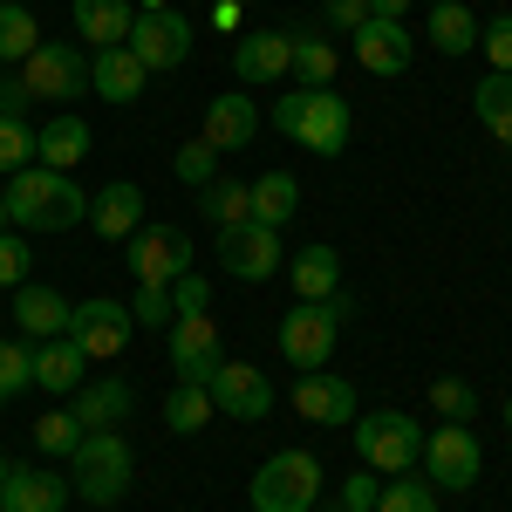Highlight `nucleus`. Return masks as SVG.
Wrapping results in <instances>:
<instances>
[{"label":"nucleus","mask_w":512,"mask_h":512,"mask_svg":"<svg viewBox=\"0 0 512 512\" xmlns=\"http://www.w3.org/2000/svg\"><path fill=\"white\" fill-rule=\"evenodd\" d=\"M82 219H89V192L69 171L28 164V171L7 178V226H21V233H69Z\"/></svg>","instance_id":"1"},{"label":"nucleus","mask_w":512,"mask_h":512,"mask_svg":"<svg viewBox=\"0 0 512 512\" xmlns=\"http://www.w3.org/2000/svg\"><path fill=\"white\" fill-rule=\"evenodd\" d=\"M274 130L294 137L301 151H315V158H342L355 137V110H349V96H335V89H294V96L274 103Z\"/></svg>","instance_id":"2"},{"label":"nucleus","mask_w":512,"mask_h":512,"mask_svg":"<svg viewBox=\"0 0 512 512\" xmlns=\"http://www.w3.org/2000/svg\"><path fill=\"white\" fill-rule=\"evenodd\" d=\"M349 437H355V458L376 478H396V472H410V465L424 458V424H417L410 410H369V417L349 424Z\"/></svg>","instance_id":"3"},{"label":"nucleus","mask_w":512,"mask_h":512,"mask_svg":"<svg viewBox=\"0 0 512 512\" xmlns=\"http://www.w3.org/2000/svg\"><path fill=\"white\" fill-rule=\"evenodd\" d=\"M69 485H76L82 506H117L123 492H130V444L123 431H82L76 458H69Z\"/></svg>","instance_id":"4"},{"label":"nucleus","mask_w":512,"mask_h":512,"mask_svg":"<svg viewBox=\"0 0 512 512\" xmlns=\"http://www.w3.org/2000/svg\"><path fill=\"white\" fill-rule=\"evenodd\" d=\"M342 321H349V301L335 294V301H294L287 315H280V355H287V369L301 376V369H328V355L342 342Z\"/></svg>","instance_id":"5"},{"label":"nucleus","mask_w":512,"mask_h":512,"mask_svg":"<svg viewBox=\"0 0 512 512\" xmlns=\"http://www.w3.org/2000/svg\"><path fill=\"white\" fill-rule=\"evenodd\" d=\"M246 499H253V512H315V499H321V458H315V451H274V458L253 472Z\"/></svg>","instance_id":"6"},{"label":"nucleus","mask_w":512,"mask_h":512,"mask_svg":"<svg viewBox=\"0 0 512 512\" xmlns=\"http://www.w3.org/2000/svg\"><path fill=\"white\" fill-rule=\"evenodd\" d=\"M123 48L144 62V76L185 69V62H192V21H185L178 7H164V0H144V7H137V21H130V41H123Z\"/></svg>","instance_id":"7"},{"label":"nucleus","mask_w":512,"mask_h":512,"mask_svg":"<svg viewBox=\"0 0 512 512\" xmlns=\"http://www.w3.org/2000/svg\"><path fill=\"white\" fill-rule=\"evenodd\" d=\"M21 89L35 103H76V96H89V55L76 41H41L21 62Z\"/></svg>","instance_id":"8"},{"label":"nucleus","mask_w":512,"mask_h":512,"mask_svg":"<svg viewBox=\"0 0 512 512\" xmlns=\"http://www.w3.org/2000/svg\"><path fill=\"white\" fill-rule=\"evenodd\" d=\"M424 478H431L437 492H472L478 472H485V451H478V431L472 424H437L424 437Z\"/></svg>","instance_id":"9"},{"label":"nucleus","mask_w":512,"mask_h":512,"mask_svg":"<svg viewBox=\"0 0 512 512\" xmlns=\"http://www.w3.org/2000/svg\"><path fill=\"white\" fill-rule=\"evenodd\" d=\"M164 349H171L178 383H205V390H212V376H219V362H226V349H219V321L212 315H178L171 328H164Z\"/></svg>","instance_id":"10"},{"label":"nucleus","mask_w":512,"mask_h":512,"mask_svg":"<svg viewBox=\"0 0 512 512\" xmlns=\"http://www.w3.org/2000/svg\"><path fill=\"white\" fill-rule=\"evenodd\" d=\"M69 335L82 342V355H89V362H117V355L130 349V335H137V321H130V308H123V301L96 294V301H76Z\"/></svg>","instance_id":"11"},{"label":"nucleus","mask_w":512,"mask_h":512,"mask_svg":"<svg viewBox=\"0 0 512 512\" xmlns=\"http://www.w3.org/2000/svg\"><path fill=\"white\" fill-rule=\"evenodd\" d=\"M130 274H137V287H171L178 274H192V239L178 226H137L130 233Z\"/></svg>","instance_id":"12"},{"label":"nucleus","mask_w":512,"mask_h":512,"mask_svg":"<svg viewBox=\"0 0 512 512\" xmlns=\"http://www.w3.org/2000/svg\"><path fill=\"white\" fill-rule=\"evenodd\" d=\"M212 410L233 417V424L274 417V383H267V369H253V362H219V376H212Z\"/></svg>","instance_id":"13"},{"label":"nucleus","mask_w":512,"mask_h":512,"mask_svg":"<svg viewBox=\"0 0 512 512\" xmlns=\"http://www.w3.org/2000/svg\"><path fill=\"white\" fill-rule=\"evenodd\" d=\"M280 260H287V253H280V233H274V226H260V219H246V226H233V233H219V267H226L233 280H246V287H253V280H274Z\"/></svg>","instance_id":"14"},{"label":"nucleus","mask_w":512,"mask_h":512,"mask_svg":"<svg viewBox=\"0 0 512 512\" xmlns=\"http://www.w3.org/2000/svg\"><path fill=\"white\" fill-rule=\"evenodd\" d=\"M287 403H294V417H308V424H355V390L335 369H301L294 390H287Z\"/></svg>","instance_id":"15"},{"label":"nucleus","mask_w":512,"mask_h":512,"mask_svg":"<svg viewBox=\"0 0 512 512\" xmlns=\"http://www.w3.org/2000/svg\"><path fill=\"white\" fill-rule=\"evenodd\" d=\"M233 76L246 89L260 82H287L294 76V35H274V28H253V35L233 41Z\"/></svg>","instance_id":"16"},{"label":"nucleus","mask_w":512,"mask_h":512,"mask_svg":"<svg viewBox=\"0 0 512 512\" xmlns=\"http://www.w3.org/2000/svg\"><path fill=\"white\" fill-rule=\"evenodd\" d=\"M349 41H355V62H362L369 76H403V69H410V55H417L410 28H403V21H383V14H369Z\"/></svg>","instance_id":"17"},{"label":"nucleus","mask_w":512,"mask_h":512,"mask_svg":"<svg viewBox=\"0 0 512 512\" xmlns=\"http://www.w3.org/2000/svg\"><path fill=\"white\" fill-rule=\"evenodd\" d=\"M69 499H76V485L41 472V465H14L0 478V512H62Z\"/></svg>","instance_id":"18"},{"label":"nucleus","mask_w":512,"mask_h":512,"mask_svg":"<svg viewBox=\"0 0 512 512\" xmlns=\"http://www.w3.org/2000/svg\"><path fill=\"white\" fill-rule=\"evenodd\" d=\"M14 328L28 335V342H55V335H69V315H76V301H62L55 287H41V280H28V287H14Z\"/></svg>","instance_id":"19"},{"label":"nucleus","mask_w":512,"mask_h":512,"mask_svg":"<svg viewBox=\"0 0 512 512\" xmlns=\"http://www.w3.org/2000/svg\"><path fill=\"white\" fill-rule=\"evenodd\" d=\"M82 383H89V355H82L76 335L35 342V390H48V396H76Z\"/></svg>","instance_id":"20"},{"label":"nucleus","mask_w":512,"mask_h":512,"mask_svg":"<svg viewBox=\"0 0 512 512\" xmlns=\"http://www.w3.org/2000/svg\"><path fill=\"white\" fill-rule=\"evenodd\" d=\"M130 403H137V390H130L123 376H96V383H82V390L69 396L82 431H117L123 417H130Z\"/></svg>","instance_id":"21"},{"label":"nucleus","mask_w":512,"mask_h":512,"mask_svg":"<svg viewBox=\"0 0 512 512\" xmlns=\"http://www.w3.org/2000/svg\"><path fill=\"white\" fill-rule=\"evenodd\" d=\"M89 123L76 117V110H55V117L35 130V164H48V171H76L82 158H89Z\"/></svg>","instance_id":"22"},{"label":"nucleus","mask_w":512,"mask_h":512,"mask_svg":"<svg viewBox=\"0 0 512 512\" xmlns=\"http://www.w3.org/2000/svg\"><path fill=\"white\" fill-rule=\"evenodd\" d=\"M198 137H205L212 151H239V144H253V137H260V110H253V96H212Z\"/></svg>","instance_id":"23"},{"label":"nucleus","mask_w":512,"mask_h":512,"mask_svg":"<svg viewBox=\"0 0 512 512\" xmlns=\"http://www.w3.org/2000/svg\"><path fill=\"white\" fill-rule=\"evenodd\" d=\"M144 82L151 76H144V62H137L130 48H96V55H89V89H96L103 103H137Z\"/></svg>","instance_id":"24"},{"label":"nucleus","mask_w":512,"mask_h":512,"mask_svg":"<svg viewBox=\"0 0 512 512\" xmlns=\"http://www.w3.org/2000/svg\"><path fill=\"white\" fill-rule=\"evenodd\" d=\"M89 226H96V239H130L144 226V192H137L130 178L103 185V192L89 198Z\"/></svg>","instance_id":"25"},{"label":"nucleus","mask_w":512,"mask_h":512,"mask_svg":"<svg viewBox=\"0 0 512 512\" xmlns=\"http://www.w3.org/2000/svg\"><path fill=\"white\" fill-rule=\"evenodd\" d=\"M69 14H76V35L89 41V48H123V41H130V21H137L130 0H76Z\"/></svg>","instance_id":"26"},{"label":"nucleus","mask_w":512,"mask_h":512,"mask_svg":"<svg viewBox=\"0 0 512 512\" xmlns=\"http://www.w3.org/2000/svg\"><path fill=\"white\" fill-rule=\"evenodd\" d=\"M198 212H205V226L212 233H233V226H246L253 219V185H239V178H212V185H198Z\"/></svg>","instance_id":"27"},{"label":"nucleus","mask_w":512,"mask_h":512,"mask_svg":"<svg viewBox=\"0 0 512 512\" xmlns=\"http://www.w3.org/2000/svg\"><path fill=\"white\" fill-rule=\"evenodd\" d=\"M287 280H294L301 301H335V287H342V253H335V246H308V253L287 260Z\"/></svg>","instance_id":"28"},{"label":"nucleus","mask_w":512,"mask_h":512,"mask_svg":"<svg viewBox=\"0 0 512 512\" xmlns=\"http://www.w3.org/2000/svg\"><path fill=\"white\" fill-rule=\"evenodd\" d=\"M424 41H431L437 55H465V48H478V14L465 7V0H437Z\"/></svg>","instance_id":"29"},{"label":"nucleus","mask_w":512,"mask_h":512,"mask_svg":"<svg viewBox=\"0 0 512 512\" xmlns=\"http://www.w3.org/2000/svg\"><path fill=\"white\" fill-rule=\"evenodd\" d=\"M301 212V185H294V171H267V178H253V219L260 226H287Z\"/></svg>","instance_id":"30"},{"label":"nucleus","mask_w":512,"mask_h":512,"mask_svg":"<svg viewBox=\"0 0 512 512\" xmlns=\"http://www.w3.org/2000/svg\"><path fill=\"white\" fill-rule=\"evenodd\" d=\"M41 48V28L21 0H0V69H21L28 55Z\"/></svg>","instance_id":"31"},{"label":"nucleus","mask_w":512,"mask_h":512,"mask_svg":"<svg viewBox=\"0 0 512 512\" xmlns=\"http://www.w3.org/2000/svg\"><path fill=\"white\" fill-rule=\"evenodd\" d=\"M212 417H219V410H212V390H205V383H171V396H164V424H171L178 437H198Z\"/></svg>","instance_id":"32"},{"label":"nucleus","mask_w":512,"mask_h":512,"mask_svg":"<svg viewBox=\"0 0 512 512\" xmlns=\"http://www.w3.org/2000/svg\"><path fill=\"white\" fill-rule=\"evenodd\" d=\"M472 110H478V123H485L499 144H512V76L485 69V82L472 89Z\"/></svg>","instance_id":"33"},{"label":"nucleus","mask_w":512,"mask_h":512,"mask_svg":"<svg viewBox=\"0 0 512 512\" xmlns=\"http://www.w3.org/2000/svg\"><path fill=\"white\" fill-rule=\"evenodd\" d=\"M294 89H335V41L294 35Z\"/></svg>","instance_id":"34"},{"label":"nucleus","mask_w":512,"mask_h":512,"mask_svg":"<svg viewBox=\"0 0 512 512\" xmlns=\"http://www.w3.org/2000/svg\"><path fill=\"white\" fill-rule=\"evenodd\" d=\"M35 444L48 451V458H76V444H82L76 410H41L35 417Z\"/></svg>","instance_id":"35"},{"label":"nucleus","mask_w":512,"mask_h":512,"mask_svg":"<svg viewBox=\"0 0 512 512\" xmlns=\"http://www.w3.org/2000/svg\"><path fill=\"white\" fill-rule=\"evenodd\" d=\"M431 410L444 417V424H472L478 417V390L465 383V376H437L431 383Z\"/></svg>","instance_id":"36"},{"label":"nucleus","mask_w":512,"mask_h":512,"mask_svg":"<svg viewBox=\"0 0 512 512\" xmlns=\"http://www.w3.org/2000/svg\"><path fill=\"white\" fill-rule=\"evenodd\" d=\"M35 164V123L28 117H0V178Z\"/></svg>","instance_id":"37"},{"label":"nucleus","mask_w":512,"mask_h":512,"mask_svg":"<svg viewBox=\"0 0 512 512\" xmlns=\"http://www.w3.org/2000/svg\"><path fill=\"white\" fill-rule=\"evenodd\" d=\"M376 512H437V485H431V478H403V472H396L390 485H383Z\"/></svg>","instance_id":"38"},{"label":"nucleus","mask_w":512,"mask_h":512,"mask_svg":"<svg viewBox=\"0 0 512 512\" xmlns=\"http://www.w3.org/2000/svg\"><path fill=\"white\" fill-rule=\"evenodd\" d=\"M35 390V342H0V396Z\"/></svg>","instance_id":"39"},{"label":"nucleus","mask_w":512,"mask_h":512,"mask_svg":"<svg viewBox=\"0 0 512 512\" xmlns=\"http://www.w3.org/2000/svg\"><path fill=\"white\" fill-rule=\"evenodd\" d=\"M123 308H130V321H137V328H158V335L178 321V308H171V287H137Z\"/></svg>","instance_id":"40"},{"label":"nucleus","mask_w":512,"mask_h":512,"mask_svg":"<svg viewBox=\"0 0 512 512\" xmlns=\"http://www.w3.org/2000/svg\"><path fill=\"white\" fill-rule=\"evenodd\" d=\"M171 171H178V178H185V185H212V178H219V151H212V144H205V137H192V144H178V158H171Z\"/></svg>","instance_id":"41"},{"label":"nucleus","mask_w":512,"mask_h":512,"mask_svg":"<svg viewBox=\"0 0 512 512\" xmlns=\"http://www.w3.org/2000/svg\"><path fill=\"white\" fill-rule=\"evenodd\" d=\"M478 48H485V62L512 76V14H492V21H478Z\"/></svg>","instance_id":"42"},{"label":"nucleus","mask_w":512,"mask_h":512,"mask_svg":"<svg viewBox=\"0 0 512 512\" xmlns=\"http://www.w3.org/2000/svg\"><path fill=\"white\" fill-rule=\"evenodd\" d=\"M28 267H35L28 239H21V233H0V287H28Z\"/></svg>","instance_id":"43"},{"label":"nucleus","mask_w":512,"mask_h":512,"mask_svg":"<svg viewBox=\"0 0 512 512\" xmlns=\"http://www.w3.org/2000/svg\"><path fill=\"white\" fill-rule=\"evenodd\" d=\"M376 499H383V478L369 472V465L355 478H342V512H376Z\"/></svg>","instance_id":"44"},{"label":"nucleus","mask_w":512,"mask_h":512,"mask_svg":"<svg viewBox=\"0 0 512 512\" xmlns=\"http://www.w3.org/2000/svg\"><path fill=\"white\" fill-rule=\"evenodd\" d=\"M171 308H178V315H205V308H212L205 274H178V280H171Z\"/></svg>","instance_id":"45"},{"label":"nucleus","mask_w":512,"mask_h":512,"mask_svg":"<svg viewBox=\"0 0 512 512\" xmlns=\"http://www.w3.org/2000/svg\"><path fill=\"white\" fill-rule=\"evenodd\" d=\"M28 89H21V69H0V117H28Z\"/></svg>","instance_id":"46"},{"label":"nucleus","mask_w":512,"mask_h":512,"mask_svg":"<svg viewBox=\"0 0 512 512\" xmlns=\"http://www.w3.org/2000/svg\"><path fill=\"white\" fill-rule=\"evenodd\" d=\"M362 21H369V0H328V28L335 35H355Z\"/></svg>","instance_id":"47"},{"label":"nucleus","mask_w":512,"mask_h":512,"mask_svg":"<svg viewBox=\"0 0 512 512\" xmlns=\"http://www.w3.org/2000/svg\"><path fill=\"white\" fill-rule=\"evenodd\" d=\"M403 7L410 0H369V14H383V21H403Z\"/></svg>","instance_id":"48"},{"label":"nucleus","mask_w":512,"mask_h":512,"mask_svg":"<svg viewBox=\"0 0 512 512\" xmlns=\"http://www.w3.org/2000/svg\"><path fill=\"white\" fill-rule=\"evenodd\" d=\"M0 233H7V185H0Z\"/></svg>","instance_id":"49"},{"label":"nucleus","mask_w":512,"mask_h":512,"mask_svg":"<svg viewBox=\"0 0 512 512\" xmlns=\"http://www.w3.org/2000/svg\"><path fill=\"white\" fill-rule=\"evenodd\" d=\"M7 472H14V465H7V451H0V478H7Z\"/></svg>","instance_id":"50"},{"label":"nucleus","mask_w":512,"mask_h":512,"mask_svg":"<svg viewBox=\"0 0 512 512\" xmlns=\"http://www.w3.org/2000/svg\"><path fill=\"white\" fill-rule=\"evenodd\" d=\"M506 431H512V396H506Z\"/></svg>","instance_id":"51"},{"label":"nucleus","mask_w":512,"mask_h":512,"mask_svg":"<svg viewBox=\"0 0 512 512\" xmlns=\"http://www.w3.org/2000/svg\"><path fill=\"white\" fill-rule=\"evenodd\" d=\"M424 7H437V0H424Z\"/></svg>","instance_id":"52"},{"label":"nucleus","mask_w":512,"mask_h":512,"mask_svg":"<svg viewBox=\"0 0 512 512\" xmlns=\"http://www.w3.org/2000/svg\"><path fill=\"white\" fill-rule=\"evenodd\" d=\"M0 403H7V396H0Z\"/></svg>","instance_id":"53"},{"label":"nucleus","mask_w":512,"mask_h":512,"mask_svg":"<svg viewBox=\"0 0 512 512\" xmlns=\"http://www.w3.org/2000/svg\"><path fill=\"white\" fill-rule=\"evenodd\" d=\"M335 512H342V506H335Z\"/></svg>","instance_id":"54"}]
</instances>
